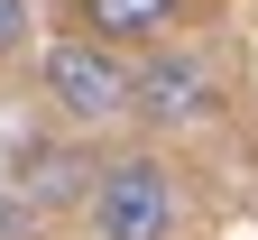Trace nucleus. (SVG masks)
Segmentation results:
<instances>
[{
  "label": "nucleus",
  "mask_w": 258,
  "mask_h": 240,
  "mask_svg": "<svg viewBox=\"0 0 258 240\" xmlns=\"http://www.w3.org/2000/svg\"><path fill=\"white\" fill-rule=\"evenodd\" d=\"M37 83L55 102V120L64 129H111L129 120V102H139V65H129V46H102V37H55L37 56Z\"/></svg>",
  "instance_id": "nucleus-1"
},
{
  "label": "nucleus",
  "mask_w": 258,
  "mask_h": 240,
  "mask_svg": "<svg viewBox=\"0 0 258 240\" xmlns=\"http://www.w3.org/2000/svg\"><path fill=\"white\" fill-rule=\"evenodd\" d=\"M83 222H92V240H175V222H184V194H175V176H166V157H102L92 166V194H83Z\"/></svg>",
  "instance_id": "nucleus-2"
},
{
  "label": "nucleus",
  "mask_w": 258,
  "mask_h": 240,
  "mask_svg": "<svg viewBox=\"0 0 258 240\" xmlns=\"http://www.w3.org/2000/svg\"><path fill=\"white\" fill-rule=\"evenodd\" d=\"M129 120H148V129H203V120H221V65L203 46H175V37L139 46V102H129Z\"/></svg>",
  "instance_id": "nucleus-3"
},
{
  "label": "nucleus",
  "mask_w": 258,
  "mask_h": 240,
  "mask_svg": "<svg viewBox=\"0 0 258 240\" xmlns=\"http://www.w3.org/2000/svg\"><path fill=\"white\" fill-rule=\"evenodd\" d=\"M194 0H74V28L83 37H102V46H157V37H175Z\"/></svg>",
  "instance_id": "nucleus-4"
},
{
  "label": "nucleus",
  "mask_w": 258,
  "mask_h": 240,
  "mask_svg": "<svg viewBox=\"0 0 258 240\" xmlns=\"http://www.w3.org/2000/svg\"><path fill=\"white\" fill-rule=\"evenodd\" d=\"M19 194L28 203H74V194H92V157H74V148H19Z\"/></svg>",
  "instance_id": "nucleus-5"
},
{
  "label": "nucleus",
  "mask_w": 258,
  "mask_h": 240,
  "mask_svg": "<svg viewBox=\"0 0 258 240\" xmlns=\"http://www.w3.org/2000/svg\"><path fill=\"white\" fill-rule=\"evenodd\" d=\"M28 28H37V19H28V0H0V65L28 46Z\"/></svg>",
  "instance_id": "nucleus-6"
},
{
  "label": "nucleus",
  "mask_w": 258,
  "mask_h": 240,
  "mask_svg": "<svg viewBox=\"0 0 258 240\" xmlns=\"http://www.w3.org/2000/svg\"><path fill=\"white\" fill-rule=\"evenodd\" d=\"M0 240H37V203L28 194H0Z\"/></svg>",
  "instance_id": "nucleus-7"
}]
</instances>
